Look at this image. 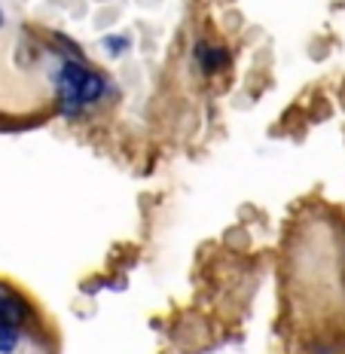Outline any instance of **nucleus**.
Segmentation results:
<instances>
[{
    "label": "nucleus",
    "instance_id": "obj_3",
    "mask_svg": "<svg viewBox=\"0 0 345 354\" xmlns=\"http://www.w3.org/2000/svg\"><path fill=\"white\" fill-rule=\"evenodd\" d=\"M101 92H104V77L89 71L83 80V86H80V104H89V101L101 98Z\"/></svg>",
    "mask_w": 345,
    "mask_h": 354
},
{
    "label": "nucleus",
    "instance_id": "obj_6",
    "mask_svg": "<svg viewBox=\"0 0 345 354\" xmlns=\"http://www.w3.org/2000/svg\"><path fill=\"white\" fill-rule=\"evenodd\" d=\"M3 299H6V293L0 290V330H6V327H3Z\"/></svg>",
    "mask_w": 345,
    "mask_h": 354
},
{
    "label": "nucleus",
    "instance_id": "obj_5",
    "mask_svg": "<svg viewBox=\"0 0 345 354\" xmlns=\"http://www.w3.org/2000/svg\"><path fill=\"white\" fill-rule=\"evenodd\" d=\"M104 46L110 49V53H120V49H129V40L126 37H107Z\"/></svg>",
    "mask_w": 345,
    "mask_h": 354
},
{
    "label": "nucleus",
    "instance_id": "obj_4",
    "mask_svg": "<svg viewBox=\"0 0 345 354\" xmlns=\"http://www.w3.org/2000/svg\"><path fill=\"white\" fill-rule=\"evenodd\" d=\"M19 342V330H0V354H12Z\"/></svg>",
    "mask_w": 345,
    "mask_h": 354
},
{
    "label": "nucleus",
    "instance_id": "obj_7",
    "mask_svg": "<svg viewBox=\"0 0 345 354\" xmlns=\"http://www.w3.org/2000/svg\"><path fill=\"white\" fill-rule=\"evenodd\" d=\"M0 25H3V12H0Z\"/></svg>",
    "mask_w": 345,
    "mask_h": 354
},
{
    "label": "nucleus",
    "instance_id": "obj_1",
    "mask_svg": "<svg viewBox=\"0 0 345 354\" xmlns=\"http://www.w3.org/2000/svg\"><path fill=\"white\" fill-rule=\"evenodd\" d=\"M86 71L80 62H68L58 71V95H62V110L64 113H77L80 110V86L86 80Z\"/></svg>",
    "mask_w": 345,
    "mask_h": 354
},
{
    "label": "nucleus",
    "instance_id": "obj_2",
    "mask_svg": "<svg viewBox=\"0 0 345 354\" xmlns=\"http://www.w3.org/2000/svg\"><path fill=\"white\" fill-rule=\"evenodd\" d=\"M196 58H199L202 68L208 73L220 71L226 62H230V58H226V49H208V46H196Z\"/></svg>",
    "mask_w": 345,
    "mask_h": 354
}]
</instances>
